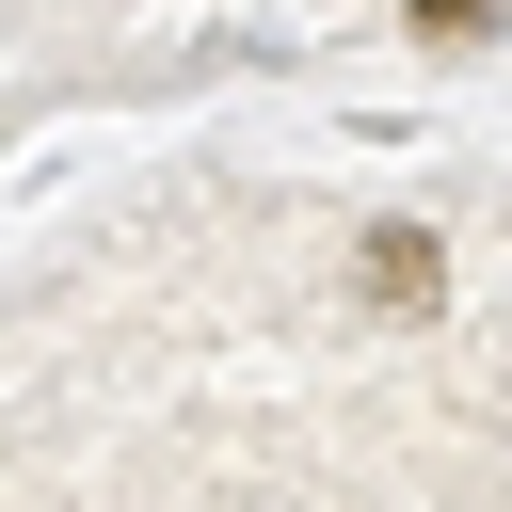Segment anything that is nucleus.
<instances>
[{
	"instance_id": "f257e3e1",
	"label": "nucleus",
	"mask_w": 512,
	"mask_h": 512,
	"mask_svg": "<svg viewBox=\"0 0 512 512\" xmlns=\"http://www.w3.org/2000/svg\"><path fill=\"white\" fill-rule=\"evenodd\" d=\"M432 288H448V240H432V224H384V240H368V304H400V320H416Z\"/></svg>"
},
{
	"instance_id": "f03ea898",
	"label": "nucleus",
	"mask_w": 512,
	"mask_h": 512,
	"mask_svg": "<svg viewBox=\"0 0 512 512\" xmlns=\"http://www.w3.org/2000/svg\"><path fill=\"white\" fill-rule=\"evenodd\" d=\"M416 32H432V48H464V32H496V0H416Z\"/></svg>"
}]
</instances>
